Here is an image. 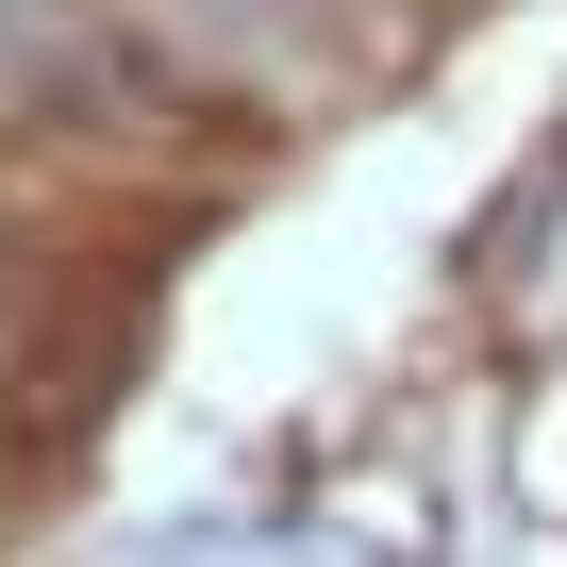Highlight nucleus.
<instances>
[{
  "instance_id": "nucleus-1",
  "label": "nucleus",
  "mask_w": 567,
  "mask_h": 567,
  "mask_svg": "<svg viewBox=\"0 0 567 567\" xmlns=\"http://www.w3.org/2000/svg\"><path fill=\"white\" fill-rule=\"evenodd\" d=\"M84 101H134V51L101 0H0V117H84Z\"/></svg>"
}]
</instances>
